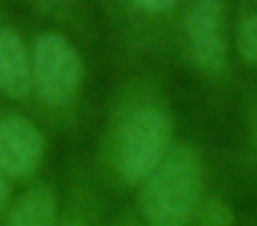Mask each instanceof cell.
I'll use <instances>...</instances> for the list:
<instances>
[{
    "label": "cell",
    "instance_id": "1",
    "mask_svg": "<svg viewBox=\"0 0 257 226\" xmlns=\"http://www.w3.org/2000/svg\"><path fill=\"white\" fill-rule=\"evenodd\" d=\"M199 193L197 152L190 145H178L143 182L141 212L150 226H185L197 210Z\"/></svg>",
    "mask_w": 257,
    "mask_h": 226
},
{
    "label": "cell",
    "instance_id": "2",
    "mask_svg": "<svg viewBox=\"0 0 257 226\" xmlns=\"http://www.w3.org/2000/svg\"><path fill=\"white\" fill-rule=\"evenodd\" d=\"M173 124L157 108L136 110L121 124L116 138V170L127 184H141L171 152Z\"/></svg>",
    "mask_w": 257,
    "mask_h": 226
},
{
    "label": "cell",
    "instance_id": "3",
    "mask_svg": "<svg viewBox=\"0 0 257 226\" xmlns=\"http://www.w3.org/2000/svg\"><path fill=\"white\" fill-rule=\"evenodd\" d=\"M32 78L43 101L53 106L67 104L81 85V58L67 39L46 34L34 48Z\"/></svg>",
    "mask_w": 257,
    "mask_h": 226
},
{
    "label": "cell",
    "instance_id": "4",
    "mask_svg": "<svg viewBox=\"0 0 257 226\" xmlns=\"http://www.w3.org/2000/svg\"><path fill=\"white\" fill-rule=\"evenodd\" d=\"M192 58L208 72H220L225 67L224 15L218 0H196L187 15Z\"/></svg>",
    "mask_w": 257,
    "mask_h": 226
},
{
    "label": "cell",
    "instance_id": "5",
    "mask_svg": "<svg viewBox=\"0 0 257 226\" xmlns=\"http://www.w3.org/2000/svg\"><path fill=\"white\" fill-rule=\"evenodd\" d=\"M44 140L36 126L23 117L0 119V173L25 177L39 166Z\"/></svg>",
    "mask_w": 257,
    "mask_h": 226
},
{
    "label": "cell",
    "instance_id": "6",
    "mask_svg": "<svg viewBox=\"0 0 257 226\" xmlns=\"http://www.w3.org/2000/svg\"><path fill=\"white\" fill-rule=\"evenodd\" d=\"M32 85L29 55L18 34L11 29L0 30V92L23 97Z\"/></svg>",
    "mask_w": 257,
    "mask_h": 226
},
{
    "label": "cell",
    "instance_id": "7",
    "mask_svg": "<svg viewBox=\"0 0 257 226\" xmlns=\"http://www.w3.org/2000/svg\"><path fill=\"white\" fill-rule=\"evenodd\" d=\"M57 201L46 187L25 193L11 210L6 226H55Z\"/></svg>",
    "mask_w": 257,
    "mask_h": 226
},
{
    "label": "cell",
    "instance_id": "8",
    "mask_svg": "<svg viewBox=\"0 0 257 226\" xmlns=\"http://www.w3.org/2000/svg\"><path fill=\"white\" fill-rule=\"evenodd\" d=\"M201 224L203 226H232V212L220 200H208L201 207Z\"/></svg>",
    "mask_w": 257,
    "mask_h": 226
},
{
    "label": "cell",
    "instance_id": "9",
    "mask_svg": "<svg viewBox=\"0 0 257 226\" xmlns=\"http://www.w3.org/2000/svg\"><path fill=\"white\" fill-rule=\"evenodd\" d=\"M238 50L246 62L257 65V16L248 18L239 27Z\"/></svg>",
    "mask_w": 257,
    "mask_h": 226
},
{
    "label": "cell",
    "instance_id": "10",
    "mask_svg": "<svg viewBox=\"0 0 257 226\" xmlns=\"http://www.w3.org/2000/svg\"><path fill=\"white\" fill-rule=\"evenodd\" d=\"M131 2L147 13H162L173 8L178 0H131Z\"/></svg>",
    "mask_w": 257,
    "mask_h": 226
},
{
    "label": "cell",
    "instance_id": "11",
    "mask_svg": "<svg viewBox=\"0 0 257 226\" xmlns=\"http://www.w3.org/2000/svg\"><path fill=\"white\" fill-rule=\"evenodd\" d=\"M8 196H9V187H8V184H6L2 173H0V201H4Z\"/></svg>",
    "mask_w": 257,
    "mask_h": 226
},
{
    "label": "cell",
    "instance_id": "12",
    "mask_svg": "<svg viewBox=\"0 0 257 226\" xmlns=\"http://www.w3.org/2000/svg\"><path fill=\"white\" fill-rule=\"evenodd\" d=\"M69 226H83V224H69Z\"/></svg>",
    "mask_w": 257,
    "mask_h": 226
}]
</instances>
